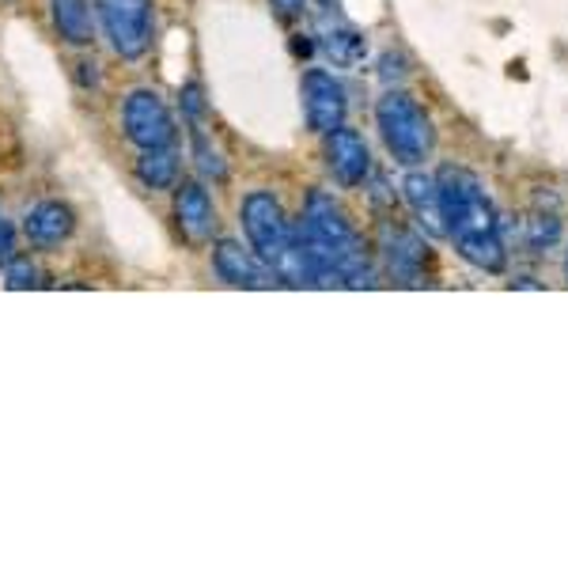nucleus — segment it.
Masks as SVG:
<instances>
[{"instance_id": "nucleus-11", "label": "nucleus", "mask_w": 568, "mask_h": 568, "mask_svg": "<svg viewBox=\"0 0 568 568\" xmlns=\"http://www.w3.org/2000/svg\"><path fill=\"white\" fill-rule=\"evenodd\" d=\"M77 227V216L65 201H39V205L27 213L23 220V235L31 240V246L39 251H50V246H61Z\"/></svg>"}, {"instance_id": "nucleus-18", "label": "nucleus", "mask_w": 568, "mask_h": 568, "mask_svg": "<svg viewBox=\"0 0 568 568\" xmlns=\"http://www.w3.org/2000/svg\"><path fill=\"white\" fill-rule=\"evenodd\" d=\"M16 258V232L4 216H0V265H8Z\"/></svg>"}, {"instance_id": "nucleus-4", "label": "nucleus", "mask_w": 568, "mask_h": 568, "mask_svg": "<svg viewBox=\"0 0 568 568\" xmlns=\"http://www.w3.org/2000/svg\"><path fill=\"white\" fill-rule=\"evenodd\" d=\"M375 125H379V136L394 155V163H402V168H420L433 155V122H428L420 103L414 95H406V91H387L375 103Z\"/></svg>"}, {"instance_id": "nucleus-13", "label": "nucleus", "mask_w": 568, "mask_h": 568, "mask_svg": "<svg viewBox=\"0 0 568 568\" xmlns=\"http://www.w3.org/2000/svg\"><path fill=\"white\" fill-rule=\"evenodd\" d=\"M402 194H406V205L414 209L417 224L425 227L428 235H444V213H439V186L433 175L425 171H409L406 182H402Z\"/></svg>"}, {"instance_id": "nucleus-9", "label": "nucleus", "mask_w": 568, "mask_h": 568, "mask_svg": "<svg viewBox=\"0 0 568 568\" xmlns=\"http://www.w3.org/2000/svg\"><path fill=\"white\" fill-rule=\"evenodd\" d=\"M213 270H216V277L224 284H232V288H273V284H281L277 273H273L258 254L243 251V246L232 240L213 246Z\"/></svg>"}, {"instance_id": "nucleus-17", "label": "nucleus", "mask_w": 568, "mask_h": 568, "mask_svg": "<svg viewBox=\"0 0 568 568\" xmlns=\"http://www.w3.org/2000/svg\"><path fill=\"white\" fill-rule=\"evenodd\" d=\"M4 277H8V288H39V284H42L39 281L42 273L34 270L31 258H20V254L4 265Z\"/></svg>"}, {"instance_id": "nucleus-2", "label": "nucleus", "mask_w": 568, "mask_h": 568, "mask_svg": "<svg viewBox=\"0 0 568 568\" xmlns=\"http://www.w3.org/2000/svg\"><path fill=\"white\" fill-rule=\"evenodd\" d=\"M439 186V213H444V235L455 243L474 270L481 273H504L508 251L500 240V220L485 194L481 179L466 168H444L436 175Z\"/></svg>"}, {"instance_id": "nucleus-12", "label": "nucleus", "mask_w": 568, "mask_h": 568, "mask_svg": "<svg viewBox=\"0 0 568 568\" xmlns=\"http://www.w3.org/2000/svg\"><path fill=\"white\" fill-rule=\"evenodd\" d=\"M383 254H387L390 273L402 284H420V277H425V251H420L417 235H409L406 227L383 224Z\"/></svg>"}, {"instance_id": "nucleus-16", "label": "nucleus", "mask_w": 568, "mask_h": 568, "mask_svg": "<svg viewBox=\"0 0 568 568\" xmlns=\"http://www.w3.org/2000/svg\"><path fill=\"white\" fill-rule=\"evenodd\" d=\"M323 50L337 61V65H356V61L368 53V42H364L361 31L345 20H337V23L323 20Z\"/></svg>"}, {"instance_id": "nucleus-1", "label": "nucleus", "mask_w": 568, "mask_h": 568, "mask_svg": "<svg viewBox=\"0 0 568 568\" xmlns=\"http://www.w3.org/2000/svg\"><path fill=\"white\" fill-rule=\"evenodd\" d=\"M300 246L315 284H345V288H368L375 284L368 246L356 235L353 220L345 209L323 190H311L304 201V220H300Z\"/></svg>"}, {"instance_id": "nucleus-5", "label": "nucleus", "mask_w": 568, "mask_h": 568, "mask_svg": "<svg viewBox=\"0 0 568 568\" xmlns=\"http://www.w3.org/2000/svg\"><path fill=\"white\" fill-rule=\"evenodd\" d=\"M110 50L122 61H136L152 45V0H95Z\"/></svg>"}, {"instance_id": "nucleus-10", "label": "nucleus", "mask_w": 568, "mask_h": 568, "mask_svg": "<svg viewBox=\"0 0 568 568\" xmlns=\"http://www.w3.org/2000/svg\"><path fill=\"white\" fill-rule=\"evenodd\" d=\"M175 220L186 243L205 246L216 235V205L201 182H182L175 194Z\"/></svg>"}, {"instance_id": "nucleus-15", "label": "nucleus", "mask_w": 568, "mask_h": 568, "mask_svg": "<svg viewBox=\"0 0 568 568\" xmlns=\"http://www.w3.org/2000/svg\"><path fill=\"white\" fill-rule=\"evenodd\" d=\"M136 179L149 190H171L179 182V152L175 144L171 149H149L136 160Z\"/></svg>"}, {"instance_id": "nucleus-8", "label": "nucleus", "mask_w": 568, "mask_h": 568, "mask_svg": "<svg viewBox=\"0 0 568 568\" xmlns=\"http://www.w3.org/2000/svg\"><path fill=\"white\" fill-rule=\"evenodd\" d=\"M326 168L345 190L361 186V182L372 175V152H368V144H364V136L356 130H345V125L326 133Z\"/></svg>"}, {"instance_id": "nucleus-14", "label": "nucleus", "mask_w": 568, "mask_h": 568, "mask_svg": "<svg viewBox=\"0 0 568 568\" xmlns=\"http://www.w3.org/2000/svg\"><path fill=\"white\" fill-rule=\"evenodd\" d=\"M53 8V27L69 45H88L95 39V23H91V4L88 0H50Z\"/></svg>"}, {"instance_id": "nucleus-19", "label": "nucleus", "mask_w": 568, "mask_h": 568, "mask_svg": "<svg viewBox=\"0 0 568 568\" xmlns=\"http://www.w3.org/2000/svg\"><path fill=\"white\" fill-rule=\"evenodd\" d=\"M270 8L277 20H296V16H304L307 0H270Z\"/></svg>"}, {"instance_id": "nucleus-6", "label": "nucleus", "mask_w": 568, "mask_h": 568, "mask_svg": "<svg viewBox=\"0 0 568 568\" xmlns=\"http://www.w3.org/2000/svg\"><path fill=\"white\" fill-rule=\"evenodd\" d=\"M122 125H125V136L136 144L141 152L149 149H171L175 144V118H171L168 103L160 99V91H133L122 106Z\"/></svg>"}, {"instance_id": "nucleus-3", "label": "nucleus", "mask_w": 568, "mask_h": 568, "mask_svg": "<svg viewBox=\"0 0 568 568\" xmlns=\"http://www.w3.org/2000/svg\"><path fill=\"white\" fill-rule=\"evenodd\" d=\"M240 216H243V232H246L251 251L277 273L281 284H292V288L315 284V277H311V270H307V258H304V246H300V232L292 227L281 201L273 197L270 190L246 194Z\"/></svg>"}, {"instance_id": "nucleus-7", "label": "nucleus", "mask_w": 568, "mask_h": 568, "mask_svg": "<svg viewBox=\"0 0 568 568\" xmlns=\"http://www.w3.org/2000/svg\"><path fill=\"white\" fill-rule=\"evenodd\" d=\"M304 114H307L311 130L323 133V136L345 125L349 99H345V88L334 72H326V69H307L304 72Z\"/></svg>"}, {"instance_id": "nucleus-20", "label": "nucleus", "mask_w": 568, "mask_h": 568, "mask_svg": "<svg viewBox=\"0 0 568 568\" xmlns=\"http://www.w3.org/2000/svg\"><path fill=\"white\" fill-rule=\"evenodd\" d=\"M565 273H568V254H565Z\"/></svg>"}]
</instances>
